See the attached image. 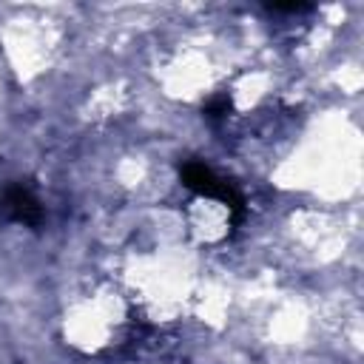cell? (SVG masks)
<instances>
[{
    "instance_id": "1",
    "label": "cell",
    "mask_w": 364,
    "mask_h": 364,
    "mask_svg": "<svg viewBox=\"0 0 364 364\" xmlns=\"http://www.w3.org/2000/svg\"><path fill=\"white\" fill-rule=\"evenodd\" d=\"M179 176H182V185H185V188H191V191H196V193H202V196H210V199L225 202V205L233 210V219L242 216V205H245L242 196L233 191V185H228L225 179H219L205 162H196V159L185 162V165L179 168Z\"/></svg>"
},
{
    "instance_id": "2",
    "label": "cell",
    "mask_w": 364,
    "mask_h": 364,
    "mask_svg": "<svg viewBox=\"0 0 364 364\" xmlns=\"http://www.w3.org/2000/svg\"><path fill=\"white\" fill-rule=\"evenodd\" d=\"M0 213L11 222H20V225H28V228H37L43 222V208L34 196V191L23 182H14L3 191L0 196Z\"/></svg>"
},
{
    "instance_id": "3",
    "label": "cell",
    "mask_w": 364,
    "mask_h": 364,
    "mask_svg": "<svg viewBox=\"0 0 364 364\" xmlns=\"http://www.w3.org/2000/svg\"><path fill=\"white\" fill-rule=\"evenodd\" d=\"M228 111H230V100L228 97H216V100H210L208 105H205V117L208 119H225L228 117Z\"/></svg>"
},
{
    "instance_id": "4",
    "label": "cell",
    "mask_w": 364,
    "mask_h": 364,
    "mask_svg": "<svg viewBox=\"0 0 364 364\" xmlns=\"http://www.w3.org/2000/svg\"><path fill=\"white\" fill-rule=\"evenodd\" d=\"M310 6L307 3H284V6H270V11H287V14H296V11H307Z\"/></svg>"
}]
</instances>
